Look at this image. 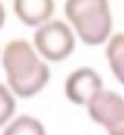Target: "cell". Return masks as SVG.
Returning <instances> with one entry per match:
<instances>
[{"instance_id":"9c48e42d","label":"cell","mask_w":124,"mask_h":135,"mask_svg":"<svg viewBox=\"0 0 124 135\" xmlns=\"http://www.w3.org/2000/svg\"><path fill=\"white\" fill-rule=\"evenodd\" d=\"M17 110V98L15 94L6 87V83H0V127H6Z\"/></svg>"},{"instance_id":"ba28073f","label":"cell","mask_w":124,"mask_h":135,"mask_svg":"<svg viewBox=\"0 0 124 135\" xmlns=\"http://www.w3.org/2000/svg\"><path fill=\"white\" fill-rule=\"evenodd\" d=\"M2 135H48V131L39 118L31 114H21V117H15L4 127Z\"/></svg>"},{"instance_id":"30bf717a","label":"cell","mask_w":124,"mask_h":135,"mask_svg":"<svg viewBox=\"0 0 124 135\" xmlns=\"http://www.w3.org/2000/svg\"><path fill=\"white\" fill-rule=\"evenodd\" d=\"M4 21H6V11H4V6H2V2H0V29H2Z\"/></svg>"},{"instance_id":"8992f818","label":"cell","mask_w":124,"mask_h":135,"mask_svg":"<svg viewBox=\"0 0 124 135\" xmlns=\"http://www.w3.org/2000/svg\"><path fill=\"white\" fill-rule=\"evenodd\" d=\"M13 11L19 21L27 27H41L48 21H52L54 2L52 0H15Z\"/></svg>"},{"instance_id":"6da1fadb","label":"cell","mask_w":124,"mask_h":135,"mask_svg":"<svg viewBox=\"0 0 124 135\" xmlns=\"http://www.w3.org/2000/svg\"><path fill=\"white\" fill-rule=\"evenodd\" d=\"M2 69L6 87L15 98H33L50 83V67L27 40H10L2 50Z\"/></svg>"},{"instance_id":"277c9868","label":"cell","mask_w":124,"mask_h":135,"mask_svg":"<svg viewBox=\"0 0 124 135\" xmlns=\"http://www.w3.org/2000/svg\"><path fill=\"white\" fill-rule=\"evenodd\" d=\"M89 118L104 127L107 135H124V98L112 89H101L87 106Z\"/></svg>"},{"instance_id":"5b68a950","label":"cell","mask_w":124,"mask_h":135,"mask_svg":"<svg viewBox=\"0 0 124 135\" xmlns=\"http://www.w3.org/2000/svg\"><path fill=\"white\" fill-rule=\"evenodd\" d=\"M104 89V79L99 77V73L91 67H79L74 69L64 81V94L66 98L77 104V106H85L93 100L99 91Z\"/></svg>"},{"instance_id":"7a4b0ae2","label":"cell","mask_w":124,"mask_h":135,"mask_svg":"<svg viewBox=\"0 0 124 135\" xmlns=\"http://www.w3.org/2000/svg\"><path fill=\"white\" fill-rule=\"evenodd\" d=\"M66 23L85 46H101L112 37L114 15L106 0H68L64 2Z\"/></svg>"},{"instance_id":"52a82bcc","label":"cell","mask_w":124,"mask_h":135,"mask_svg":"<svg viewBox=\"0 0 124 135\" xmlns=\"http://www.w3.org/2000/svg\"><path fill=\"white\" fill-rule=\"evenodd\" d=\"M106 58L116 81L124 85V33H112L106 44Z\"/></svg>"},{"instance_id":"3957f363","label":"cell","mask_w":124,"mask_h":135,"mask_svg":"<svg viewBox=\"0 0 124 135\" xmlns=\"http://www.w3.org/2000/svg\"><path fill=\"white\" fill-rule=\"evenodd\" d=\"M33 48L48 62L66 60L77 48V35L66 21L52 19L46 25L37 27L33 33Z\"/></svg>"}]
</instances>
